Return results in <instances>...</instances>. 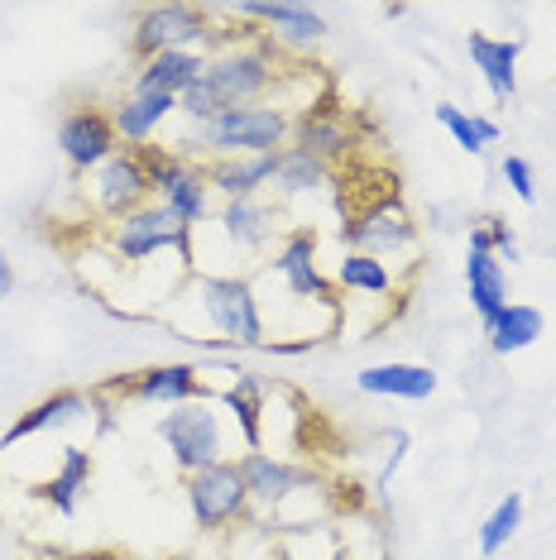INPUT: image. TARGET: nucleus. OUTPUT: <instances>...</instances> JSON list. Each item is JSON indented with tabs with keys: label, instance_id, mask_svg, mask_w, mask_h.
<instances>
[{
	"label": "nucleus",
	"instance_id": "nucleus-1",
	"mask_svg": "<svg viewBox=\"0 0 556 560\" xmlns=\"http://www.w3.org/2000/svg\"><path fill=\"white\" fill-rule=\"evenodd\" d=\"M187 307L201 312L197 346L201 350H264L269 330H264V302L250 273H193L187 278Z\"/></svg>",
	"mask_w": 556,
	"mask_h": 560
},
{
	"label": "nucleus",
	"instance_id": "nucleus-2",
	"mask_svg": "<svg viewBox=\"0 0 556 560\" xmlns=\"http://www.w3.org/2000/svg\"><path fill=\"white\" fill-rule=\"evenodd\" d=\"M278 78H283V54H278L264 34H250V39L217 48V54L207 58V72H201V82L211 86L221 110L264 106V101L274 96Z\"/></svg>",
	"mask_w": 556,
	"mask_h": 560
},
{
	"label": "nucleus",
	"instance_id": "nucleus-3",
	"mask_svg": "<svg viewBox=\"0 0 556 560\" xmlns=\"http://www.w3.org/2000/svg\"><path fill=\"white\" fill-rule=\"evenodd\" d=\"M193 235L197 231H187V225L163 207V201H149V207H139L130 215H120V221H111L106 235H101V245H106L111 259L125 264V269H144L149 259H159L163 249H173L183 259V269L197 273Z\"/></svg>",
	"mask_w": 556,
	"mask_h": 560
},
{
	"label": "nucleus",
	"instance_id": "nucleus-4",
	"mask_svg": "<svg viewBox=\"0 0 556 560\" xmlns=\"http://www.w3.org/2000/svg\"><path fill=\"white\" fill-rule=\"evenodd\" d=\"M288 144H293V116L278 110L274 101L221 110L217 120L197 130V149H207V159H259Z\"/></svg>",
	"mask_w": 556,
	"mask_h": 560
},
{
	"label": "nucleus",
	"instance_id": "nucleus-5",
	"mask_svg": "<svg viewBox=\"0 0 556 560\" xmlns=\"http://www.w3.org/2000/svg\"><path fill=\"white\" fill-rule=\"evenodd\" d=\"M154 431H159V441L169 445V455H173V465L183 469V479L197 475V469H207V465L231 460V455H225V422L207 398L169 407Z\"/></svg>",
	"mask_w": 556,
	"mask_h": 560
},
{
	"label": "nucleus",
	"instance_id": "nucleus-6",
	"mask_svg": "<svg viewBox=\"0 0 556 560\" xmlns=\"http://www.w3.org/2000/svg\"><path fill=\"white\" fill-rule=\"evenodd\" d=\"M183 499H187V513H193L197 532H225V527H240L250 517V499L245 489V475H240V460H221V465H207L197 475L183 479Z\"/></svg>",
	"mask_w": 556,
	"mask_h": 560
},
{
	"label": "nucleus",
	"instance_id": "nucleus-7",
	"mask_svg": "<svg viewBox=\"0 0 556 560\" xmlns=\"http://www.w3.org/2000/svg\"><path fill=\"white\" fill-rule=\"evenodd\" d=\"M340 240H346V254H370V259L389 264V259H398V254L417 249V221H413V211L403 207L398 192H384L350 215Z\"/></svg>",
	"mask_w": 556,
	"mask_h": 560
},
{
	"label": "nucleus",
	"instance_id": "nucleus-8",
	"mask_svg": "<svg viewBox=\"0 0 556 560\" xmlns=\"http://www.w3.org/2000/svg\"><path fill=\"white\" fill-rule=\"evenodd\" d=\"M211 39V10L201 5H178V0H169V5H149L135 15V30H130V58L135 68L159 54H173V48H201ZM207 54V48H201Z\"/></svg>",
	"mask_w": 556,
	"mask_h": 560
},
{
	"label": "nucleus",
	"instance_id": "nucleus-9",
	"mask_svg": "<svg viewBox=\"0 0 556 560\" xmlns=\"http://www.w3.org/2000/svg\"><path fill=\"white\" fill-rule=\"evenodd\" d=\"M317 249H322V235L312 231V225H293V231L278 240V249L264 259V273H274L293 302H322V307L340 312V292L332 278L322 273Z\"/></svg>",
	"mask_w": 556,
	"mask_h": 560
},
{
	"label": "nucleus",
	"instance_id": "nucleus-10",
	"mask_svg": "<svg viewBox=\"0 0 556 560\" xmlns=\"http://www.w3.org/2000/svg\"><path fill=\"white\" fill-rule=\"evenodd\" d=\"M86 197H92V207L101 221H120V215H130L139 207H149L154 192H149V177H144V163H139L135 149H120V154H111L101 163L96 173H86Z\"/></svg>",
	"mask_w": 556,
	"mask_h": 560
},
{
	"label": "nucleus",
	"instance_id": "nucleus-11",
	"mask_svg": "<svg viewBox=\"0 0 556 560\" xmlns=\"http://www.w3.org/2000/svg\"><path fill=\"white\" fill-rule=\"evenodd\" d=\"M58 149L68 159L72 173H96L111 154H120V135L111 125V110L86 101V106H72L68 116L58 120Z\"/></svg>",
	"mask_w": 556,
	"mask_h": 560
},
{
	"label": "nucleus",
	"instance_id": "nucleus-12",
	"mask_svg": "<svg viewBox=\"0 0 556 560\" xmlns=\"http://www.w3.org/2000/svg\"><path fill=\"white\" fill-rule=\"evenodd\" d=\"M240 475H245V489L259 508H283L293 493L317 489V469L288 460V455H269V451H245L240 455Z\"/></svg>",
	"mask_w": 556,
	"mask_h": 560
},
{
	"label": "nucleus",
	"instance_id": "nucleus-13",
	"mask_svg": "<svg viewBox=\"0 0 556 560\" xmlns=\"http://www.w3.org/2000/svg\"><path fill=\"white\" fill-rule=\"evenodd\" d=\"M211 225H217V235L240 254V259H255V254H264L274 240H283V235H278V211L264 197L221 201L217 221H211Z\"/></svg>",
	"mask_w": 556,
	"mask_h": 560
},
{
	"label": "nucleus",
	"instance_id": "nucleus-14",
	"mask_svg": "<svg viewBox=\"0 0 556 560\" xmlns=\"http://www.w3.org/2000/svg\"><path fill=\"white\" fill-rule=\"evenodd\" d=\"M92 422V398L78 388H58L48 393V398H39L30 407V412H20L15 422H10V431L0 436V455L10 451V445L30 441V436H44V431H78Z\"/></svg>",
	"mask_w": 556,
	"mask_h": 560
},
{
	"label": "nucleus",
	"instance_id": "nucleus-15",
	"mask_svg": "<svg viewBox=\"0 0 556 560\" xmlns=\"http://www.w3.org/2000/svg\"><path fill=\"white\" fill-rule=\"evenodd\" d=\"M125 398L135 402H163V407H183L207 398L201 388V369L197 364H154V369H139V374H125V384H116Z\"/></svg>",
	"mask_w": 556,
	"mask_h": 560
},
{
	"label": "nucleus",
	"instance_id": "nucleus-16",
	"mask_svg": "<svg viewBox=\"0 0 556 560\" xmlns=\"http://www.w3.org/2000/svg\"><path fill=\"white\" fill-rule=\"evenodd\" d=\"M269 393L274 384L264 374H255V369H235L231 384L221 388V402L231 412L245 451H264V402H269Z\"/></svg>",
	"mask_w": 556,
	"mask_h": 560
},
{
	"label": "nucleus",
	"instance_id": "nucleus-17",
	"mask_svg": "<svg viewBox=\"0 0 556 560\" xmlns=\"http://www.w3.org/2000/svg\"><path fill=\"white\" fill-rule=\"evenodd\" d=\"M178 110V96H159V92H125L111 106V125H116L125 149H144L154 144V135L163 130V120Z\"/></svg>",
	"mask_w": 556,
	"mask_h": 560
},
{
	"label": "nucleus",
	"instance_id": "nucleus-18",
	"mask_svg": "<svg viewBox=\"0 0 556 560\" xmlns=\"http://www.w3.org/2000/svg\"><path fill=\"white\" fill-rule=\"evenodd\" d=\"M283 154V149H278ZM278 154H259V159H207L201 173L211 183V197L221 201H245V197H259L264 187H274L278 177Z\"/></svg>",
	"mask_w": 556,
	"mask_h": 560
},
{
	"label": "nucleus",
	"instance_id": "nucleus-19",
	"mask_svg": "<svg viewBox=\"0 0 556 560\" xmlns=\"http://www.w3.org/2000/svg\"><path fill=\"white\" fill-rule=\"evenodd\" d=\"M92 451L86 445H62V455H58V465L48 469V479H39V499L54 508L58 517H72L78 513V503H82V493H86V483H92Z\"/></svg>",
	"mask_w": 556,
	"mask_h": 560
},
{
	"label": "nucleus",
	"instance_id": "nucleus-20",
	"mask_svg": "<svg viewBox=\"0 0 556 560\" xmlns=\"http://www.w3.org/2000/svg\"><path fill=\"white\" fill-rule=\"evenodd\" d=\"M293 149H308V154H317L326 168H332L336 159H346L350 149H356V139H350L340 110H332L326 101H317V106H308V110H298L293 116Z\"/></svg>",
	"mask_w": 556,
	"mask_h": 560
},
{
	"label": "nucleus",
	"instance_id": "nucleus-21",
	"mask_svg": "<svg viewBox=\"0 0 556 560\" xmlns=\"http://www.w3.org/2000/svg\"><path fill=\"white\" fill-rule=\"evenodd\" d=\"M207 58L201 48H173V54H159L135 68V86L130 92H159V96H183L201 72H207Z\"/></svg>",
	"mask_w": 556,
	"mask_h": 560
},
{
	"label": "nucleus",
	"instance_id": "nucleus-22",
	"mask_svg": "<svg viewBox=\"0 0 556 560\" xmlns=\"http://www.w3.org/2000/svg\"><path fill=\"white\" fill-rule=\"evenodd\" d=\"M437 369L427 364H370L356 374V388L370 398H403V402H427L437 393Z\"/></svg>",
	"mask_w": 556,
	"mask_h": 560
},
{
	"label": "nucleus",
	"instance_id": "nucleus-23",
	"mask_svg": "<svg viewBox=\"0 0 556 560\" xmlns=\"http://www.w3.org/2000/svg\"><path fill=\"white\" fill-rule=\"evenodd\" d=\"M465 54H471L475 72L485 78L489 96L513 101V92H518V54H523V44L518 39H495V34H471V39H465Z\"/></svg>",
	"mask_w": 556,
	"mask_h": 560
},
{
	"label": "nucleus",
	"instance_id": "nucleus-24",
	"mask_svg": "<svg viewBox=\"0 0 556 560\" xmlns=\"http://www.w3.org/2000/svg\"><path fill=\"white\" fill-rule=\"evenodd\" d=\"M465 288H471V307L479 326L495 322L509 307V269L489 249H465Z\"/></svg>",
	"mask_w": 556,
	"mask_h": 560
},
{
	"label": "nucleus",
	"instance_id": "nucleus-25",
	"mask_svg": "<svg viewBox=\"0 0 556 560\" xmlns=\"http://www.w3.org/2000/svg\"><path fill=\"white\" fill-rule=\"evenodd\" d=\"M542 312L537 307H528V302H509L495 322H485V340H489V350L495 354H518V350H528L533 340H542Z\"/></svg>",
	"mask_w": 556,
	"mask_h": 560
},
{
	"label": "nucleus",
	"instance_id": "nucleus-26",
	"mask_svg": "<svg viewBox=\"0 0 556 560\" xmlns=\"http://www.w3.org/2000/svg\"><path fill=\"white\" fill-rule=\"evenodd\" d=\"M322 187H332V168L308 154V149H293L288 144L283 154H278V177H274V192L278 197H308V192H322Z\"/></svg>",
	"mask_w": 556,
	"mask_h": 560
},
{
	"label": "nucleus",
	"instance_id": "nucleus-27",
	"mask_svg": "<svg viewBox=\"0 0 556 560\" xmlns=\"http://www.w3.org/2000/svg\"><path fill=\"white\" fill-rule=\"evenodd\" d=\"M332 283H336V292H364V298H389V292H394V269H389L384 259H370V254H340Z\"/></svg>",
	"mask_w": 556,
	"mask_h": 560
},
{
	"label": "nucleus",
	"instance_id": "nucleus-28",
	"mask_svg": "<svg viewBox=\"0 0 556 560\" xmlns=\"http://www.w3.org/2000/svg\"><path fill=\"white\" fill-rule=\"evenodd\" d=\"M163 207L178 215L187 231H197V225H211L217 207H211V183H207V173H201V163H193V173H187L183 183L173 187L169 197H163Z\"/></svg>",
	"mask_w": 556,
	"mask_h": 560
},
{
	"label": "nucleus",
	"instance_id": "nucleus-29",
	"mask_svg": "<svg viewBox=\"0 0 556 560\" xmlns=\"http://www.w3.org/2000/svg\"><path fill=\"white\" fill-rule=\"evenodd\" d=\"M135 154H139V163H144V177H149V192H154V201L169 197L173 187L193 173V163H197V159H187L183 149H163V144H144V149H135Z\"/></svg>",
	"mask_w": 556,
	"mask_h": 560
},
{
	"label": "nucleus",
	"instance_id": "nucleus-30",
	"mask_svg": "<svg viewBox=\"0 0 556 560\" xmlns=\"http://www.w3.org/2000/svg\"><path fill=\"white\" fill-rule=\"evenodd\" d=\"M518 527H523V493H503L495 513L479 522V556H499L513 541Z\"/></svg>",
	"mask_w": 556,
	"mask_h": 560
},
{
	"label": "nucleus",
	"instance_id": "nucleus-31",
	"mask_svg": "<svg viewBox=\"0 0 556 560\" xmlns=\"http://www.w3.org/2000/svg\"><path fill=\"white\" fill-rule=\"evenodd\" d=\"M437 125L447 130L451 139H456V149H465L471 159L485 154V139H479V125H475V110H461V106H451V101H441L437 106Z\"/></svg>",
	"mask_w": 556,
	"mask_h": 560
},
{
	"label": "nucleus",
	"instance_id": "nucleus-32",
	"mask_svg": "<svg viewBox=\"0 0 556 560\" xmlns=\"http://www.w3.org/2000/svg\"><path fill=\"white\" fill-rule=\"evenodd\" d=\"M178 116H187V120H193L197 130H201V125H211V120L221 116V101L211 96V86L197 78V82H193V86H187V92L178 96Z\"/></svg>",
	"mask_w": 556,
	"mask_h": 560
},
{
	"label": "nucleus",
	"instance_id": "nucleus-33",
	"mask_svg": "<svg viewBox=\"0 0 556 560\" xmlns=\"http://www.w3.org/2000/svg\"><path fill=\"white\" fill-rule=\"evenodd\" d=\"M499 173H503V183H509V192H513L518 201H528V207H533V201H537V177H533V163H528L523 154H503Z\"/></svg>",
	"mask_w": 556,
	"mask_h": 560
},
{
	"label": "nucleus",
	"instance_id": "nucleus-34",
	"mask_svg": "<svg viewBox=\"0 0 556 560\" xmlns=\"http://www.w3.org/2000/svg\"><path fill=\"white\" fill-rule=\"evenodd\" d=\"M408 445H413L408 431H394V436H389V455H384V465H379V475H374V493H379V499H384L389 479L398 475V465H403V455H408Z\"/></svg>",
	"mask_w": 556,
	"mask_h": 560
},
{
	"label": "nucleus",
	"instance_id": "nucleus-35",
	"mask_svg": "<svg viewBox=\"0 0 556 560\" xmlns=\"http://www.w3.org/2000/svg\"><path fill=\"white\" fill-rule=\"evenodd\" d=\"M485 231H489V249H495V259L499 264H518V235H513V225L499 221V215H489Z\"/></svg>",
	"mask_w": 556,
	"mask_h": 560
},
{
	"label": "nucleus",
	"instance_id": "nucleus-36",
	"mask_svg": "<svg viewBox=\"0 0 556 560\" xmlns=\"http://www.w3.org/2000/svg\"><path fill=\"white\" fill-rule=\"evenodd\" d=\"M322 340H264L259 354H274V360H302V354H312Z\"/></svg>",
	"mask_w": 556,
	"mask_h": 560
},
{
	"label": "nucleus",
	"instance_id": "nucleus-37",
	"mask_svg": "<svg viewBox=\"0 0 556 560\" xmlns=\"http://www.w3.org/2000/svg\"><path fill=\"white\" fill-rule=\"evenodd\" d=\"M15 292V269H10V254H5V245H0V302Z\"/></svg>",
	"mask_w": 556,
	"mask_h": 560
},
{
	"label": "nucleus",
	"instance_id": "nucleus-38",
	"mask_svg": "<svg viewBox=\"0 0 556 560\" xmlns=\"http://www.w3.org/2000/svg\"><path fill=\"white\" fill-rule=\"evenodd\" d=\"M475 125H479V139H485V144H499V125L489 120V116H475Z\"/></svg>",
	"mask_w": 556,
	"mask_h": 560
},
{
	"label": "nucleus",
	"instance_id": "nucleus-39",
	"mask_svg": "<svg viewBox=\"0 0 556 560\" xmlns=\"http://www.w3.org/2000/svg\"><path fill=\"white\" fill-rule=\"evenodd\" d=\"M317 560H356V556H350L346 546H332V551H326V556H317Z\"/></svg>",
	"mask_w": 556,
	"mask_h": 560
},
{
	"label": "nucleus",
	"instance_id": "nucleus-40",
	"mask_svg": "<svg viewBox=\"0 0 556 560\" xmlns=\"http://www.w3.org/2000/svg\"><path fill=\"white\" fill-rule=\"evenodd\" d=\"M58 560H116V556H58Z\"/></svg>",
	"mask_w": 556,
	"mask_h": 560
},
{
	"label": "nucleus",
	"instance_id": "nucleus-41",
	"mask_svg": "<svg viewBox=\"0 0 556 560\" xmlns=\"http://www.w3.org/2000/svg\"><path fill=\"white\" fill-rule=\"evenodd\" d=\"M274 560H293V551H288V546H278V556Z\"/></svg>",
	"mask_w": 556,
	"mask_h": 560
}]
</instances>
